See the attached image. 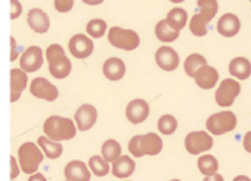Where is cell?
<instances>
[{"mask_svg": "<svg viewBox=\"0 0 251 181\" xmlns=\"http://www.w3.org/2000/svg\"><path fill=\"white\" fill-rule=\"evenodd\" d=\"M44 132L48 138H51L54 141H67L76 136L78 126L70 118L48 116L44 122Z\"/></svg>", "mask_w": 251, "mask_h": 181, "instance_id": "1", "label": "cell"}, {"mask_svg": "<svg viewBox=\"0 0 251 181\" xmlns=\"http://www.w3.org/2000/svg\"><path fill=\"white\" fill-rule=\"evenodd\" d=\"M163 150V139L157 133L149 132L146 135H135L129 141V152L135 158H141L144 155H158Z\"/></svg>", "mask_w": 251, "mask_h": 181, "instance_id": "2", "label": "cell"}, {"mask_svg": "<svg viewBox=\"0 0 251 181\" xmlns=\"http://www.w3.org/2000/svg\"><path fill=\"white\" fill-rule=\"evenodd\" d=\"M45 58L48 62L50 74L56 79H65L72 73V62L67 58L65 50L59 44H53L47 48Z\"/></svg>", "mask_w": 251, "mask_h": 181, "instance_id": "3", "label": "cell"}, {"mask_svg": "<svg viewBox=\"0 0 251 181\" xmlns=\"http://www.w3.org/2000/svg\"><path fill=\"white\" fill-rule=\"evenodd\" d=\"M45 154L42 152L39 144H34L31 141H26L19 147L17 150V159L19 164H21L22 172L26 175H33L37 172L41 163L44 161Z\"/></svg>", "mask_w": 251, "mask_h": 181, "instance_id": "4", "label": "cell"}, {"mask_svg": "<svg viewBox=\"0 0 251 181\" xmlns=\"http://www.w3.org/2000/svg\"><path fill=\"white\" fill-rule=\"evenodd\" d=\"M236 126H237V116L229 110L214 113V115H211L206 119V130L211 135H217V136L233 132Z\"/></svg>", "mask_w": 251, "mask_h": 181, "instance_id": "5", "label": "cell"}, {"mask_svg": "<svg viewBox=\"0 0 251 181\" xmlns=\"http://www.w3.org/2000/svg\"><path fill=\"white\" fill-rule=\"evenodd\" d=\"M107 37H109V42L115 46V48H120L124 51H132L140 46V36L133 30L112 26L107 33Z\"/></svg>", "mask_w": 251, "mask_h": 181, "instance_id": "6", "label": "cell"}, {"mask_svg": "<svg viewBox=\"0 0 251 181\" xmlns=\"http://www.w3.org/2000/svg\"><path fill=\"white\" fill-rule=\"evenodd\" d=\"M212 144H214V141H212V136L208 130L191 132L185 138V149L191 155H199L203 154V152H208L212 149Z\"/></svg>", "mask_w": 251, "mask_h": 181, "instance_id": "7", "label": "cell"}, {"mask_svg": "<svg viewBox=\"0 0 251 181\" xmlns=\"http://www.w3.org/2000/svg\"><path fill=\"white\" fill-rule=\"evenodd\" d=\"M240 94V84L236 79H224L219 84L216 91V102L220 107H231L234 104L236 98Z\"/></svg>", "mask_w": 251, "mask_h": 181, "instance_id": "8", "label": "cell"}, {"mask_svg": "<svg viewBox=\"0 0 251 181\" xmlns=\"http://www.w3.org/2000/svg\"><path fill=\"white\" fill-rule=\"evenodd\" d=\"M30 91L34 98L37 99H44L48 102H53L59 96V90H57L54 85L45 79V78H36L33 79V82L30 84Z\"/></svg>", "mask_w": 251, "mask_h": 181, "instance_id": "9", "label": "cell"}, {"mask_svg": "<svg viewBox=\"0 0 251 181\" xmlns=\"http://www.w3.org/2000/svg\"><path fill=\"white\" fill-rule=\"evenodd\" d=\"M69 50H70V54H73L75 58L87 59L92 56V53L95 50V44L90 39V36L75 34L69 42Z\"/></svg>", "mask_w": 251, "mask_h": 181, "instance_id": "10", "label": "cell"}, {"mask_svg": "<svg viewBox=\"0 0 251 181\" xmlns=\"http://www.w3.org/2000/svg\"><path fill=\"white\" fill-rule=\"evenodd\" d=\"M44 65V51L41 46H28L21 56V68L26 73H34Z\"/></svg>", "mask_w": 251, "mask_h": 181, "instance_id": "11", "label": "cell"}, {"mask_svg": "<svg viewBox=\"0 0 251 181\" xmlns=\"http://www.w3.org/2000/svg\"><path fill=\"white\" fill-rule=\"evenodd\" d=\"M96 119H98V110L92 104H82L75 113V122L81 132L90 130L96 124Z\"/></svg>", "mask_w": 251, "mask_h": 181, "instance_id": "12", "label": "cell"}, {"mask_svg": "<svg viewBox=\"0 0 251 181\" xmlns=\"http://www.w3.org/2000/svg\"><path fill=\"white\" fill-rule=\"evenodd\" d=\"M155 62L161 70L174 71V70H177V67L180 65V58L172 46L163 45L155 53Z\"/></svg>", "mask_w": 251, "mask_h": 181, "instance_id": "13", "label": "cell"}, {"mask_svg": "<svg viewBox=\"0 0 251 181\" xmlns=\"http://www.w3.org/2000/svg\"><path fill=\"white\" fill-rule=\"evenodd\" d=\"M151 113L149 104L144 99H132L126 107V116L132 124H141L148 119Z\"/></svg>", "mask_w": 251, "mask_h": 181, "instance_id": "14", "label": "cell"}, {"mask_svg": "<svg viewBox=\"0 0 251 181\" xmlns=\"http://www.w3.org/2000/svg\"><path fill=\"white\" fill-rule=\"evenodd\" d=\"M64 175H65V180H70V181H90L92 170L89 164H85L84 161L73 159L70 163H67L64 169Z\"/></svg>", "mask_w": 251, "mask_h": 181, "instance_id": "15", "label": "cell"}, {"mask_svg": "<svg viewBox=\"0 0 251 181\" xmlns=\"http://www.w3.org/2000/svg\"><path fill=\"white\" fill-rule=\"evenodd\" d=\"M26 22H28V26H30L34 33L45 34L50 30V17H48V14L42 11L41 8L30 9L26 16Z\"/></svg>", "mask_w": 251, "mask_h": 181, "instance_id": "16", "label": "cell"}, {"mask_svg": "<svg viewBox=\"0 0 251 181\" xmlns=\"http://www.w3.org/2000/svg\"><path fill=\"white\" fill-rule=\"evenodd\" d=\"M9 85H11V102H16L22 96L24 90L28 85L26 71L22 68H11V71H9Z\"/></svg>", "mask_w": 251, "mask_h": 181, "instance_id": "17", "label": "cell"}, {"mask_svg": "<svg viewBox=\"0 0 251 181\" xmlns=\"http://www.w3.org/2000/svg\"><path fill=\"white\" fill-rule=\"evenodd\" d=\"M240 31V21L233 13L224 14L217 22V33L224 37H234Z\"/></svg>", "mask_w": 251, "mask_h": 181, "instance_id": "18", "label": "cell"}, {"mask_svg": "<svg viewBox=\"0 0 251 181\" xmlns=\"http://www.w3.org/2000/svg\"><path fill=\"white\" fill-rule=\"evenodd\" d=\"M196 84L199 85L200 89L203 90H211L216 87V84L219 82V71L214 68V67H203L194 78Z\"/></svg>", "mask_w": 251, "mask_h": 181, "instance_id": "19", "label": "cell"}, {"mask_svg": "<svg viewBox=\"0 0 251 181\" xmlns=\"http://www.w3.org/2000/svg\"><path fill=\"white\" fill-rule=\"evenodd\" d=\"M102 73L109 81H120L126 74V64L120 58H109L102 64Z\"/></svg>", "mask_w": 251, "mask_h": 181, "instance_id": "20", "label": "cell"}, {"mask_svg": "<svg viewBox=\"0 0 251 181\" xmlns=\"http://www.w3.org/2000/svg\"><path fill=\"white\" fill-rule=\"evenodd\" d=\"M135 161L129 155H121L115 163H112V174L115 178H129L135 172Z\"/></svg>", "mask_w": 251, "mask_h": 181, "instance_id": "21", "label": "cell"}, {"mask_svg": "<svg viewBox=\"0 0 251 181\" xmlns=\"http://www.w3.org/2000/svg\"><path fill=\"white\" fill-rule=\"evenodd\" d=\"M229 74L239 81H245L251 76V62L247 58H234L229 62Z\"/></svg>", "mask_w": 251, "mask_h": 181, "instance_id": "22", "label": "cell"}, {"mask_svg": "<svg viewBox=\"0 0 251 181\" xmlns=\"http://www.w3.org/2000/svg\"><path fill=\"white\" fill-rule=\"evenodd\" d=\"M178 34H180V30H177L176 26H172L166 19L160 21L155 26V36H157V39L163 44L176 42L178 39Z\"/></svg>", "mask_w": 251, "mask_h": 181, "instance_id": "23", "label": "cell"}, {"mask_svg": "<svg viewBox=\"0 0 251 181\" xmlns=\"http://www.w3.org/2000/svg\"><path fill=\"white\" fill-rule=\"evenodd\" d=\"M37 144L41 146L45 157L50 158V159L59 158L62 155V152H64V147H62V144L59 141H54L51 138H48L47 135H44V136H41L39 139H37Z\"/></svg>", "mask_w": 251, "mask_h": 181, "instance_id": "24", "label": "cell"}, {"mask_svg": "<svg viewBox=\"0 0 251 181\" xmlns=\"http://www.w3.org/2000/svg\"><path fill=\"white\" fill-rule=\"evenodd\" d=\"M206 65H208V62L205 59V56L194 53V54H189L186 58L185 67H183V68H185V73L189 76V78H196V74Z\"/></svg>", "mask_w": 251, "mask_h": 181, "instance_id": "25", "label": "cell"}, {"mask_svg": "<svg viewBox=\"0 0 251 181\" xmlns=\"http://www.w3.org/2000/svg\"><path fill=\"white\" fill-rule=\"evenodd\" d=\"M89 167H90L92 174L95 177H105L112 170L110 163L102 155H95V157H92L89 159Z\"/></svg>", "mask_w": 251, "mask_h": 181, "instance_id": "26", "label": "cell"}, {"mask_svg": "<svg viewBox=\"0 0 251 181\" xmlns=\"http://www.w3.org/2000/svg\"><path fill=\"white\" fill-rule=\"evenodd\" d=\"M197 9H199L197 13L205 19V22L209 23L217 14V9H219L217 0H199Z\"/></svg>", "mask_w": 251, "mask_h": 181, "instance_id": "27", "label": "cell"}, {"mask_svg": "<svg viewBox=\"0 0 251 181\" xmlns=\"http://www.w3.org/2000/svg\"><path fill=\"white\" fill-rule=\"evenodd\" d=\"M101 155L109 161V163H115L121 157V146L117 139H107L104 141L101 147Z\"/></svg>", "mask_w": 251, "mask_h": 181, "instance_id": "28", "label": "cell"}, {"mask_svg": "<svg viewBox=\"0 0 251 181\" xmlns=\"http://www.w3.org/2000/svg\"><path fill=\"white\" fill-rule=\"evenodd\" d=\"M197 166H199V170L201 174H203L205 177L208 175H214L217 174V170H219V161L216 157H212L209 154L206 155H201L197 161Z\"/></svg>", "mask_w": 251, "mask_h": 181, "instance_id": "29", "label": "cell"}, {"mask_svg": "<svg viewBox=\"0 0 251 181\" xmlns=\"http://www.w3.org/2000/svg\"><path fill=\"white\" fill-rule=\"evenodd\" d=\"M166 21H168L172 26H176L177 30H183V28H185L186 23H188V13H186L183 8L176 6V8H172L171 11L168 13Z\"/></svg>", "mask_w": 251, "mask_h": 181, "instance_id": "30", "label": "cell"}, {"mask_svg": "<svg viewBox=\"0 0 251 181\" xmlns=\"http://www.w3.org/2000/svg\"><path fill=\"white\" fill-rule=\"evenodd\" d=\"M85 30L92 39H100V37H102L107 33V23H105V21H102V19H92V21L87 23Z\"/></svg>", "mask_w": 251, "mask_h": 181, "instance_id": "31", "label": "cell"}, {"mask_svg": "<svg viewBox=\"0 0 251 181\" xmlns=\"http://www.w3.org/2000/svg\"><path fill=\"white\" fill-rule=\"evenodd\" d=\"M189 30L191 33L197 36V37H203L208 34V23L205 22V19L201 17L199 13H196L194 16L191 17L189 21Z\"/></svg>", "mask_w": 251, "mask_h": 181, "instance_id": "32", "label": "cell"}, {"mask_svg": "<svg viewBox=\"0 0 251 181\" xmlns=\"http://www.w3.org/2000/svg\"><path fill=\"white\" fill-rule=\"evenodd\" d=\"M177 126H178V122L176 116H172V115H163L158 119V130L163 135H172V133L177 130Z\"/></svg>", "mask_w": 251, "mask_h": 181, "instance_id": "33", "label": "cell"}, {"mask_svg": "<svg viewBox=\"0 0 251 181\" xmlns=\"http://www.w3.org/2000/svg\"><path fill=\"white\" fill-rule=\"evenodd\" d=\"M75 5V0H54V8L57 13H69Z\"/></svg>", "mask_w": 251, "mask_h": 181, "instance_id": "34", "label": "cell"}, {"mask_svg": "<svg viewBox=\"0 0 251 181\" xmlns=\"http://www.w3.org/2000/svg\"><path fill=\"white\" fill-rule=\"evenodd\" d=\"M9 3H11V13H9V16H11V21H16L22 14V3L19 0H11Z\"/></svg>", "mask_w": 251, "mask_h": 181, "instance_id": "35", "label": "cell"}, {"mask_svg": "<svg viewBox=\"0 0 251 181\" xmlns=\"http://www.w3.org/2000/svg\"><path fill=\"white\" fill-rule=\"evenodd\" d=\"M9 164H11V180L17 178V175L21 174V164H19V159L16 157H9Z\"/></svg>", "mask_w": 251, "mask_h": 181, "instance_id": "36", "label": "cell"}, {"mask_svg": "<svg viewBox=\"0 0 251 181\" xmlns=\"http://www.w3.org/2000/svg\"><path fill=\"white\" fill-rule=\"evenodd\" d=\"M244 149L248 152V154H251V130L247 132L244 136Z\"/></svg>", "mask_w": 251, "mask_h": 181, "instance_id": "37", "label": "cell"}, {"mask_svg": "<svg viewBox=\"0 0 251 181\" xmlns=\"http://www.w3.org/2000/svg\"><path fill=\"white\" fill-rule=\"evenodd\" d=\"M9 41H11V58H9V59H11V61H16V59L19 58V53H17V42H16L14 37H11Z\"/></svg>", "mask_w": 251, "mask_h": 181, "instance_id": "38", "label": "cell"}, {"mask_svg": "<svg viewBox=\"0 0 251 181\" xmlns=\"http://www.w3.org/2000/svg\"><path fill=\"white\" fill-rule=\"evenodd\" d=\"M203 181H225V178L220 174H214V175H208L203 178Z\"/></svg>", "mask_w": 251, "mask_h": 181, "instance_id": "39", "label": "cell"}, {"mask_svg": "<svg viewBox=\"0 0 251 181\" xmlns=\"http://www.w3.org/2000/svg\"><path fill=\"white\" fill-rule=\"evenodd\" d=\"M28 181H48L47 178H45V175H42V174H33V175H30V178H28Z\"/></svg>", "mask_w": 251, "mask_h": 181, "instance_id": "40", "label": "cell"}, {"mask_svg": "<svg viewBox=\"0 0 251 181\" xmlns=\"http://www.w3.org/2000/svg\"><path fill=\"white\" fill-rule=\"evenodd\" d=\"M85 5H90V6H95V5H101L104 0H82Z\"/></svg>", "mask_w": 251, "mask_h": 181, "instance_id": "41", "label": "cell"}, {"mask_svg": "<svg viewBox=\"0 0 251 181\" xmlns=\"http://www.w3.org/2000/svg\"><path fill=\"white\" fill-rule=\"evenodd\" d=\"M233 181H251V178H248L247 175H237Z\"/></svg>", "mask_w": 251, "mask_h": 181, "instance_id": "42", "label": "cell"}, {"mask_svg": "<svg viewBox=\"0 0 251 181\" xmlns=\"http://www.w3.org/2000/svg\"><path fill=\"white\" fill-rule=\"evenodd\" d=\"M169 2H172V3H181V2H185V0H169Z\"/></svg>", "mask_w": 251, "mask_h": 181, "instance_id": "43", "label": "cell"}, {"mask_svg": "<svg viewBox=\"0 0 251 181\" xmlns=\"http://www.w3.org/2000/svg\"><path fill=\"white\" fill-rule=\"evenodd\" d=\"M169 181H181V180H178V178H174V180H169Z\"/></svg>", "mask_w": 251, "mask_h": 181, "instance_id": "44", "label": "cell"}, {"mask_svg": "<svg viewBox=\"0 0 251 181\" xmlns=\"http://www.w3.org/2000/svg\"><path fill=\"white\" fill-rule=\"evenodd\" d=\"M124 181H129V180H124Z\"/></svg>", "mask_w": 251, "mask_h": 181, "instance_id": "45", "label": "cell"}, {"mask_svg": "<svg viewBox=\"0 0 251 181\" xmlns=\"http://www.w3.org/2000/svg\"><path fill=\"white\" fill-rule=\"evenodd\" d=\"M65 181H70V180H65Z\"/></svg>", "mask_w": 251, "mask_h": 181, "instance_id": "46", "label": "cell"}, {"mask_svg": "<svg viewBox=\"0 0 251 181\" xmlns=\"http://www.w3.org/2000/svg\"><path fill=\"white\" fill-rule=\"evenodd\" d=\"M11 181H16V180H11Z\"/></svg>", "mask_w": 251, "mask_h": 181, "instance_id": "47", "label": "cell"}, {"mask_svg": "<svg viewBox=\"0 0 251 181\" xmlns=\"http://www.w3.org/2000/svg\"><path fill=\"white\" fill-rule=\"evenodd\" d=\"M250 2H251V0H250Z\"/></svg>", "mask_w": 251, "mask_h": 181, "instance_id": "48", "label": "cell"}]
</instances>
